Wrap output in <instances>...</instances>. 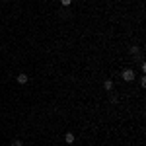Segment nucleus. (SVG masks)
<instances>
[{"label":"nucleus","instance_id":"20e7f679","mask_svg":"<svg viewBox=\"0 0 146 146\" xmlns=\"http://www.w3.org/2000/svg\"><path fill=\"white\" fill-rule=\"evenodd\" d=\"M27 74H18V82H20V84H25V82H27Z\"/></svg>","mask_w":146,"mask_h":146},{"label":"nucleus","instance_id":"39448f33","mask_svg":"<svg viewBox=\"0 0 146 146\" xmlns=\"http://www.w3.org/2000/svg\"><path fill=\"white\" fill-rule=\"evenodd\" d=\"M60 4H62V6H70V4H72V0H60Z\"/></svg>","mask_w":146,"mask_h":146},{"label":"nucleus","instance_id":"7ed1b4c3","mask_svg":"<svg viewBox=\"0 0 146 146\" xmlns=\"http://www.w3.org/2000/svg\"><path fill=\"white\" fill-rule=\"evenodd\" d=\"M64 140H66L68 144H72V142H74V135H72V133H66V135H64Z\"/></svg>","mask_w":146,"mask_h":146},{"label":"nucleus","instance_id":"0eeeda50","mask_svg":"<svg viewBox=\"0 0 146 146\" xmlns=\"http://www.w3.org/2000/svg\"><path fill=\"white\" fill-rule=\"evenodd\" d=\"M12 146H23V144H22V142H20V140H18V142H14V144H12Z\"/></svg>","mask_w":146,"mask_h":146},{"label":"nucleus","instance_id":"f257e3e1","mask_svg":"<svg viewBox=\"0 0 146 146\" xmlns=\"http://www.w3.org/2000/svg\"><path fill=\"white\" fill-rule=\"evenodd\" d=\"M123 80H127V82H133V80H135V70H131V68L123 70Z\"/></svg>","mask_w":146,"mask_h":146},{"label":"nucleus","instance_id":"f03ea898","mask_svg":"<svg viewBox=\"0 0 146 146\" xmlns=\"http://www.w3.org/2000/svg\"><path fill=\"white\" fill-rule=\"evenodd\" d=\"M103 88H105L107 92H111L113 90V82L111 80H105V82H103Z\"/></svg>","mask_w":146,"mask_h":146},{"label":"nucleus","instance_id":"423d86ee","mask_svg":"<svg viewBox=\"0 0 146 146\" xmlns=\"http://www.w3.org/2000/svg\"><path fill=\"white\" fill-rule=\"evenodd\" d=\"M131 53H133V55H138V47L135 45V47H133V49H131Z\"/></svg>","mask_w":146,"mask_h":146}]
</instances>
